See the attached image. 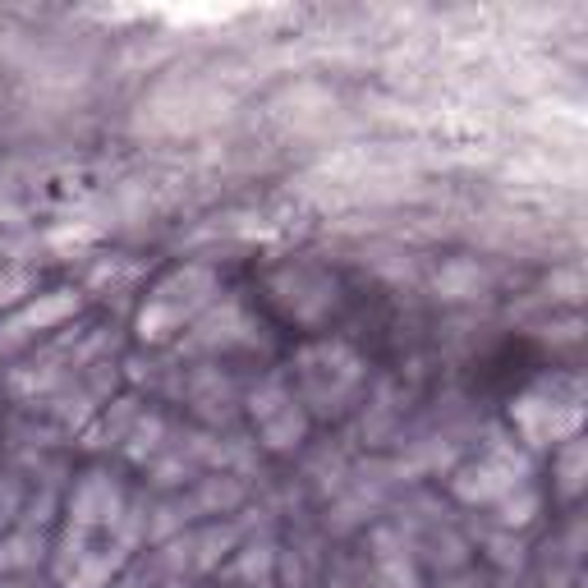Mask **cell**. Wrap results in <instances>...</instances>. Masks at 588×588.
Segmentation results:
<instances>
[{
	"label": "cell",
	"instance_id": "obj_3",
	"mask_svg": "<svg viewBox=\"0 0 588 588\" xmlns=\"http://www.w3.org/2000/svg\"><path fill=\"white\" fill-rule=\"evenodd\" d=\"M69 303H74V299H46L42 309L33 303L29 313H19V318L10 322V331H14V336H23V331H33V326H46V322H56V318H65V313H69Z\"/></svg>",
	"mask_w": 588,
	"mask_h": 588
},
{
	"label": "cell",
	"instance_id": "obj_1",
	"mask_svg": "<svg viewBox=\"0 0 588 588\" xmlns=\"http://www.w3.org/2000/svg\"><path fill=\"white\" fill-rule=\"evenodd\" d=\"M520 482V469L515 465H497V459H488V465H474L455 478V492L469 497V501H492V497H506L510 488Z\"/></svg>",
	"mask_w": 588,
	"mask_h": 588
},
{
	"label": "cell",
	"instance_id": "obj_2",
	"mask_svg": "<svg viewBox=\"0 0 588 588\" xmlns=\"http://www.w3.org/2000/svg\"><path fill=\"white\" fill-rule=\"evenodd\" d=\"M437 286L451 295V299H469L478 286H482V271L474 263H451L442 276H437Z\"/></svg>",
	"mask_w": 588,
	"mask_h": 588
}]
</instances>
